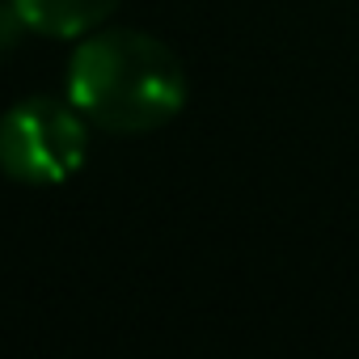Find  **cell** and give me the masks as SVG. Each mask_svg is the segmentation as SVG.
<instances>
[{
    "instance_id": "277c9868",
    "label": "cell",
    "mask_w": 359,
    "mask_h": 359,
    "mask_svg": "<svg viewBox=\"0 0 359 359\" xmlns=\"http://www.w3.org/2000/svg\"><path fill=\"white\" fill-rule=\"evenodd\" d=\"M26 30H30V26H26L22 9H18V0H0V55H9V51L22 43Z\"/></svg>"
},
{
    "instance_id": "3957f363",
    "label": "cell",
    "mask_w": 359,
    "mask_h": 359,
    "mask_svg": "<svg viewBox=\"0 0 359 359\" xmlns=\"http://www.w3.org/2000/svg\"><path fill=\"white\" fill-rule=\"evenodd\" d=\"M18 9L34 34L47 39H85L110 22L118 0H18Z\"/></svg>"
},
{
    "instance_id": "6da1fadb",
    "label": "cell",
    "mask_w": 359,
    "mask_h": 359,
    "mask_svg": "<svg viewBox=\"0 0 359 359\" xmlns=\"http://www.w3.org/2000/svg\"><path fill=\"white\" fill-rule=\"evenodd\" d=\"M68 102L102 131L140 135L165 127L187 102L177 55L140 30H93L68 64Z\"/></svg>"
},
{
    "instance_id": "7a4b0ae2",
    "label": "cell",
    "mask_w": 359,
    "mask_h": 359,
    "mask_svg": "<svg viewBox=\"0 0 359 359\" xmlns=\"http://www.w3.org/2000/svg\"><path fill=\"white\" fill-rule=\"evenodd\" d=\"M72 102L26 97L0 118V169L26 187H60L85 165L89 131Z\"/></svg>"
}]
</instances>
